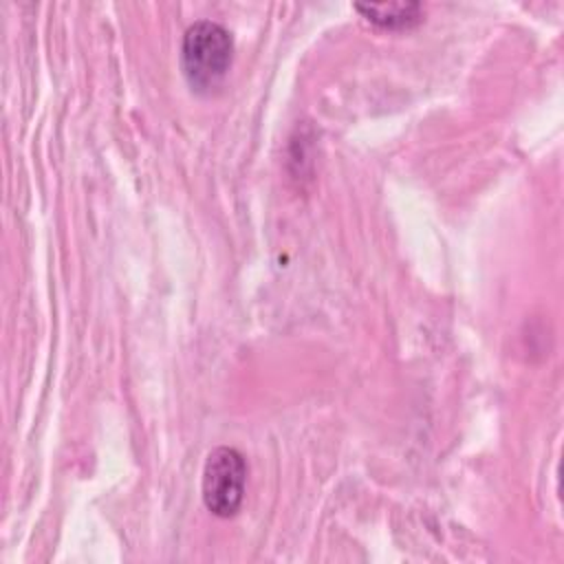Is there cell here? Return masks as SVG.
<instances>
[{"mask_svg": "<svg viewBox=\"0 0 564 564\" xmlns=\"http://www.w3.org/2000/svg\"><path fill=\"white\" fill-rule=\"evenodd\" d=\"M234 59L231 33L214 22L198 20L187 26L181 44V68L198 93H212L229 73Z\"/></svg>", "mask_w": 564, "mask_h": 564, "instance_id": "6da1fadb", "label": "cell"}, {"mask_svg": "<svg viewBox=\"0 0 564 564\" xmlns=\"http://www.w3.org/2000/svg\"><path fill=\"white\" fill-rule=\"evenodd\" d=\"M247 463L236 447L220 445L207 454L200 478L205 507L218 518H234L245 500Z\"/></svg>", "mask_w": 564, "mask_h": 564, "instance_id": "7a4b0ae2", "label": "cell"}, {"mask_svg": "<svg viewBox=\"0 0 564 564\" xmlns=\"http://www.w3.org/2000/svg\"><path fill=\"white\" fill-rule=\"evenodd\" d=\"M355 9L364 13L366 20L383 29H408L421 20V11H423L419 2H383V4L357 2Z\"/></svg>", "mask_w": 564, "mask_h": 564, "instance_id": "3957f363", "label": "cell"}]
</instances>
